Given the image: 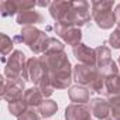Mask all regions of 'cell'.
Returning <instances> with one entry per match:
<instances>
[{"label": "cell", "instance_id": "30bf717a", "mask_svg": "<svg viewBox=\"0 0 120 120\" xmlns=\"http://www.w3.org/2000/svg\"><path fill=\"white\" fill-rule=\"evenodd\" d=\"M67 120H89L90 119V109L86 105H71L65 110Z\"/></svg>", "mask_w": 120, "mask_h": 120}, {"label": "cell", "instance_id": "4fadbf2b", "mask_svg": "<svg viewBox=\"0 0 120 120\" xmlns=\"http://www.w3.org/2000/svg\"><path fill=\"white\" fill-rule=\"evenodd\" d=\"M23 100L26 102V105L28 107H40L41 103L44 102V95L41 93V90L35 86V88H30L24 92L23 95Z\"/></svg>", "mask_w": 120, "mask_h": 120}, {"label": "cell", "instance_id": "d4e9b609", "mask_svg": "<svg viewBox=\"0 0 120 120\" xmlns=\"http://www.w3.org/2000/svg\"><path fill=\"white\" fill-rule=\"evenodd\" d=\"M114 17H116V24L120 26V4H117L114 9Z\"/></svg>", "mask_w": 120, "mask_h": 120}, {"label": "cell", "instance_id": "9c48e42d", "mask_svg": "<svg viewBox=\"0 0 120 120\" xmlns=\"http://www.w3.org/2000/svg\"><path fill=\"white\" fill-rule=\"evenodd\" d=\"M74 55L76 56V59L81 64L89 65V67H96V52L90 47H88L85 44H79L74 48Z\"/></svg>", "mask_w": 120, "mask_h": 120}, {"label": "cell", "instance_id": "603a6c76", "mask_svg": "<svg viewBox=\"0 0 120 120\" xmlns=\"http://www.w3.org/2000/svg\"><path fill=\"white\" fill-rule=\"evenodd\" d=\"M109 42L113 48H120V26H117V28L110 34Z\"/></svg>", "mask_w": 120, "mask_h": 120}, {"label": "cell", "instance_id": "3957f363", "mask_svg": "<svg viewBox=\"0 0 120 120\" xmlns=\"http://www.w3.org/2000/svg\"><path fill=\"white\" fill-rule=\"evenodd\" d=\"M75 81L89 89V92H102L105 85V76L98 71L96 67H89L83 64H78L74 68Z\"/></svg>", "mask_w": 120, "mask_h": 120}, {"label": "cell", "instance_id": "4316f807", "mask_svg": "<svg viewBox=\"0 0 120 120\" xmlns=\"http://www.w3.org/2000/svg\"><path fill=\"white\" fill-rule=\"evenodd\" d=\"M106 120H114V119H106Z\"/></svg>", "mask_w": 120, "mask_h": 120}, {"label": "cell", "instance_id": "277c9868", "mask_svg": "<svg viewBox=\"0 0 120 120\" xmlns=\"http://www.w3.org/2000/svg\"><path fill=\"white\" fill-rule=\"evenodd\" d=\"M48 40H49V37H47L45 33H42L41 30H38L33 26L31 27H24L21 30L20 35L14 37V41H23L35 54L45 52L47 45H48Z\"/></svg>", "mask_w": 120, "mask_h": 120}, {"label": "cell", "instance_id": "ba28073f", "mask_svg": "<svg viewBox=\"0 0 120 120\" xmlns=\"http://www.w3.org/2000/svg\"><path fill=\"white\" fill-rule=\"evenodd\" d=\"M55 31L65 42H68L74 48L81 44L82 33H81L79 27H61V26H55Z\"/></svg>", "mask_w": 120, "mask_h": 120}, {"label": "cell", "instance_id": "8fae6325", "mask_svg": "<svg viewBox=\"0 0 120 120\" xmlns=\"http://www.w3.org/2000/svg\"><path fill=\"white\" fill-rule=\"evenodd\" d=\"M89 109H90V113L96 117V119H103L106 120L109 113H110V106H109V102L102 99V98H95L90 100L89 103Z\"/></svg>", "mask_w": 120, "mask_h": 120}, {"label": "cell", "instance_id": "2e32d148", "mask_svg": "<svg viewBox=\"0 0 120 120\" xmlns=\"http://www.w3.org/2000/svg\"><path fill=\"white\" fill-rule=\"evenodd\" d=\"M95 52H96V67L99 68V67H103V65H106L107 62H110L112 61V55H110V49L106 47V45H102V47H98L96 49H95Z\"/></svg>", "mask_w": 120, "mask_h": 120}, {"label": "cell", "instance_id": "6da1fadb", "mask_svg": "<svg viewBox=\"0 0 120 120\" xmlns=\"http://www.w3.org/2000/svg\"><path fill=\"white\" fill-rule=\"evenodd\" d=\"M51 17L61 27H81L90 19L88 2H54L49 6Z\"/></svg>", "mask_w": 120, "mask_h": 120}, {"label": "cell", "instance_id": "9a60e30c", "mask_svg": "<svg viewBox=\"0 0 120 120\" xmlns=\"http://www.w3.org/2000/svg\"><path fill=\"white\" fill-rule=\"evenodd\" d=\"M105 90L107 96L120 95V75H112L105 79Z\"/></svg>", "mask_w": 120, "mask_h": 120}, {"label": "cell", "instance_id": "7c38bea8", "mask_svg": "<svg viewBox=\"0 0 120 120\" xmlns=\"http://www.w3.org/2000/svg\"><path fill=\"white\" fill-rule=\"evenodd\" d=\"M42 21H44V19H42L41 13L35 11L34 9L20 11L17 14V23L20 26H24V27H31L33 24H38V23H42Z\"/></svg>", "mask_w": 120, "mask_h": 120}, {"label": "cell", "instance_id": "d6986e66", "mask_svg": "<svg viewBox=\"0 0 120 120\" xmlns=\"http://www.w3.org/2000/svg\"><path fill=\"white\" fill-rule=\"evenodd\" d=\"M9 110L13 116H21L26 110H27V105L23 99H17V100H13L9 103Z\"/></svg>", "mask_w": 120, "mask_h": 120}, {"label": "cell", "instance_id": "cb8c5ba5", "mask_svg": "<svg viewBox=\"0 0 120 120\" xmlns=\"http://www.w3.org/2000/svg\"><path fill=\"white\" fill-rule=\"evenodd\" d=\"M19 120H40V116L37 114V112L35 110H33V109H27L21 116H19L17 117Z\"/></svg>", "mask_w": 120, "mask_h": 120}, {"label": "cell", "instance_id": "52a82bcc", "mask_svg": "<svg viewBox=\"0 0 120 120\" xmlns=\"http://www.w3.org/2000/svg\"><path fill=\"white\" fill-rule=\"evenodd\" d=\"M24 90V79H6L2 78V98L13 102L17 99H23Z\"/></svg>", "mask_w": 120, "mask_h": 120}, {"label": "cell", "instance_id": "83f0119b", "mask_svg": "<svg viewBox=\"0 0 120 120\" xmlns=\"http://www.w3.org/2000/svg\"><path fill=\"white\" fill-rule=\"evenodd\" d=\"M89 120H92V119H89Z\"/></svg>", "mask_w": 120, "mask_h": 120}, {"label": "cell", "instance_id": "ffe728a7", "mask_svg": "<svg viewBox=\"0 0 120 120\" xmlns=\"http://www.w3.org/2000/svg\"><path fill=\"white\" fill-rule=\"evenodd\" d=\"M109 106H110V113L114 120H120V95L109 96Z\"/></svg>", "mask_w": 120, "mask_h": 120}, {"label": "cell", "instance_id": "7a4b0ae2", "mask_svg": "<svg viewBox=\"0 0 120 120\" xmlns=\"http://www.w3.org/2000/svg\"><path fill=\"white\" fill-rule=\"evenodd\" d=\"M54 89H65L71 83V64L65 52H45L40 56Z\"/></svg>", "mask_w": 120, "mask_h": 120}, {"label": "cell", "instance_id": "5bb4252c", "mask_svg": "<svg viewBox=\"0 0 120 120\" xmlns=\"http://www.w3.org/2000/svg\"><path fill=\"white\" fill-rule=\"evenodd\" d=\"M68 93H69V99L76 105H85L86 102H89V89L85 86L81 85L72 86L68 90Z\"/></svg>", "mask_w": 120, "mask_h": 120}, {"label": "cell", "instance_id": "e0dca14e", "mask_svg": "<svg viewBox=\"0 0 120 120\" xmlns=\"http://www.w3.org/2000/svg\"><path fill=\"white\" fill-rule=\"evenodd\" d=\"M0 11H2L3 17L13 16L16 13H19V4H17V2H13V0H3L0 3Z\"/></svg>", "mask_w": 120, "mask_h": 120}, {"label": "cell", "instance_id": "5b68a950", "mask_svg": "<svg viewBox=\"0 0 120 120\" xmlns=\"http://www.w3.org/2000/svg\"><path fill=\"white\" fill-rule=\"evenodd\" d=\"M113 2H93L92 3V16L98 27L109 30L116 24V17L113 9Z\"/></svg>", "mask_w": 120, "mask_h": 120}, {"label": "cell", "instance_id": "44dd1931", "mask_svg": "<svg viewBox=\"0 0 120 120\" xmlns=\"http://www.w3.org/2000/svg\"><path fill=\"white\" fill-rule=\"evenodd\" d=\"M11 48H13V41L10 37H7L6 34H2V61L6 62V55L9 52H11Z\"/></svg>", "mask_w": 120, "mask_h": 120}, {"label": "cell", "instance_id": "484cf974", "mask_svg": "<svg viewBox=\"0 0 120 120\" xmlns=\"http://www.w3.org/2000/svg\"><path fill=\"white\" fill-rule=\"evenodd\" d=\"M119 65H120V56H119Z\"/></svg>", "mask_w": 120, "mask_h": 120}, {"label": "cell", "instance_id": "7402d4cb", "mask_svg": "<svg viewBox=\"0 0 120 120\" xmlns=\"http://www.w3.org/2000/svg\"><path fill=\"white\" fill-rule=\"evenodd\" d=\"M62 51H64V45H62V42H59V41H56L55 38L49 37L45 52H62ZM45 52H44V54H45Z\"/></svg>", "mask_w": 120, "mask_h": 120}, {"label": "cell", "instance_id": "ac0fdd59", "mask_svg": "<svg viewBox=\"0 0 120 120\" xmlns=\"http://www.w3.org/2000/svg\"><path fill=\"white\" fill-rule=\"evenodd\" d=\"M56 109H58L56 103H55L54 100L48 99V100H44V102L41 103V106L38 107V112H40V114H41L42 117H51V116L56 112Z\"/></svg>", "mask_w": 120, "mask_h": 120}, {"label": "cell", "instance_id": "8992f818", "mask_svg": "<svg viewBox=\"0 0 120 120\" xmlns=\"http://www.w3.org/2000/svg\"><path fill=\"white\" fill-rule=\"evenodd\" d=\"M4 76L7 79H24L28 81L27 75V61L26 55L21 51H14L10 58L6 61L4 67Z\"/></svg>", "mask_w": 120, "mask_h": 120}]
</instances>
